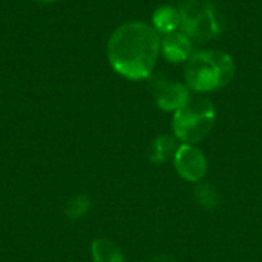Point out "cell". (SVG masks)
Here are the masks:
<instances>
[{"instance_id": "5bb4252c", "label": "cell", "mask_w": 262, "mask_h": 262, "mask_svg": "<svg viewBox=\"0 0 262 262\" xmlns=\"http://www.w3.org/2000/svg\"><path fill=\"white\" fill-rule=\"evenodd\" d=\"M38 2H41V3H52V2H55V0H38Z\"/></svg>"}, {"instance_id": "7c38bea8", "label": "cell", "mask_w": 262, "mask_h": 262, "mask_svg": "<svg viewBox=\"0 0 262 262\" xmlns=\"http://www.w3.org/2000/svg\"><path fill=\"white\" fill-rule=\"evenodd\" d=\"M195 198L206 209H215L218 206V203H220L218 192L210 184H200V186H196L195 187Z\"/></svg>"}, {"instance_id": "8fae6325", "label": "cell", "mask_w": 262, "mask_h": 262, "mask_svg": "<svg viewBox=\"0 0 262 262\" xmlns=\"http://www.w3.org/2000/svg\"><path fill=\"white\" fill-rule=\"evenodd\" d=\"M91 209V200L88 195H77L71 198L64 207V213L69 220H80L83 218Z\"/></svg>"}, {"instance_id": "4fadbf2b", "label": "cell", "mask_w": 262, "mask_h": 262, "mask_svg": "<svg viewBox=\"0 0 262 262\" xmlns=\"http://www.w3.org/2000/svg\"><path fill=\"white\" fill-rule=\"evenodd\" d=\"M147 262H178L175 258L169 256V255H158V256H154L152 259H149Z\"/></svg>"}, {"instance_id": "277c9868", "label": "cell", "mask_w": 262, "mask_h": 262, "mask_svg": "<svg viewBox=\"0 0 262 262\" xmlns=\"http://www.w3.org/2000/svg\"><path fill=\"white\" fill-rule=\"evenodd\" d=\"M181 32L192 41L204 43L220 34V25L213 6L207 0H187L181 9Z\"/></svg>"}, {"instance_id": "ba28073f", "label": "cell", "mask_w": 262, "mask_h": 262, "mask_svg": "<svg viewBox=\"0 0 262 262\" xmlns=\"http://www.w3.org/2000/svg\"><path fill=\"white\" fill-rule=\"evenodd\" d=\"M152 21L157 31L163 34H170L181 28V14L172 6H160L154 14Z\"/></svg>"}, {"instance_id": "52a82bcc", "label": "cell", "mask_w": 262, "mask_h": 262, "mask_svg": "<svg viewBox=\"0 0 262 262\" xmlns=\"http://www.w3.org/2000/svg\"><path fill=\"white\" fill-rule=\"evenodd\" d=\"M161 51L166 60L172 63L187 61L192 52V40L184 32H170L166 34L161 41Z\"/></svg>"}, {"instance_id": "3957f363", "label": "cell", "mask_w": 262, "mask_h": 262, "mask_svg": "<svg viewBox=\"0 0 262 262\" xmlns=\"http://www.w3.org/2000/svg\"><path fill=\"white\" fill-rule=\"evenodd\" d=\"M215 106L204 97H190L173 115L175 137L184 144L204 140L215 124Z\"/></svg>"}, {"instance_id": "8992f818", "label": "cell", "mask_w": 262, "mask_h": 262, "mask_svg": "<svg viewBox=\"0 0 262 262\" xmlns=\"http://www.w3.org/2000/svg\"><path fill=\"white\" fill-rule=\"evenodd\" d=\"M154 95H155V101L160 109L175 111V112L180 107H183L186 104V101L190 98L189 89L184 84H181L178 81L167 80V78H160L155 83Z\"/></svg>"}, {"instance_id": "5b68a950", "label": "cell", "mask_w": 262, "mask_h": 262, "mask_svg": "<svg viewBox=\"0 0 262 262\" xmlns=\"http://www.w3.org/2000/svg\"><path fill=\"white\" fill-rule=\"evenodd\" d=\"M173 160L175 169L183 180L189 183H198L206 177L207 160L204 154L193 144H180Z\"/></svg>"}, {"instance_id": "30bf717a", "label": "cell", "mask_w": 262, "mask_h": 262, "mask_svg": "<svg viewBox=\"0 0 262 262\" xmlns=\"http://www.w3.org/2000/svg\"><path fill=\"white\" fill-rule=\"evenodd\" d=\"M178 147L180 144L177 141V137H169V135L158 137L150 146V161L157 164L164 163L175 157Z\"/></svg>"}, {"instance_id": "6da1fadb", "label": "cell", "mask_w": 262, "mask_h": 262, "mask_svg": "<svg viewBox=\"0 0 262 262\" xmlns=\"http://www.w3.org/2000/svg\"><path fill=\"white\" fill-rule=\"evenodd\" d=\"M160 51L157 31L140 21L124 23L114 31L107 43L112 68L129 80H143L152 74Z\"/></svg>"}, {"instance_id": "9c48e42d", "label": "cell", "mask_w": 262, "mask_h": 262, "mask_svg": "<svg viewBox=\"0 0 262 262\" xmlns=\"http://www.w3.org/2000/svg\"><path fill=\"white\" fill-rule=\"evenodd\" d=\"M91 253L94 262H124V255L120 247L106 238L95 239L91 246Z\"/></svg>"}, {"instance_id": "7a4b0ae2", "label": "cell", "mask_w": 262, "mask_h": 262, "mask_svg": "<svg viewBox=\"0 0 262 262\" xmlns=\"http://www.w3.org/2000/svg\"><path fill=\"white\" fill-rule=\"evenodd\" d=\"M235 75L232 57L221 51H200L189 57L184 68L186 84L195 92L216 91Z\"/></svg>"}]
</instances>
